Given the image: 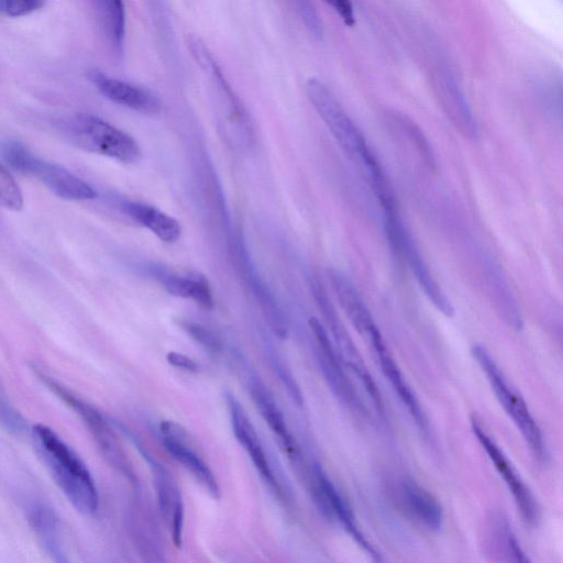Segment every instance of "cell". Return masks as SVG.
<instances>
[{
    "instance_id": "6da1fadb",
    "label": "cell",
    "mask_w": 563,
    "mask_h": 563,
    "mask_svg": "<svg viewBox=\"0 0 563 563\" xmlns=\"http://www.w3.org/2000/svg\"><path fill=\"white\" fill-rule=\"evenodd\" d=\"M306 93L339 146L362 172L378 201L391 198L394 191L379 161L331 90L321 80L309 78Z\"/></svg>"
},
{
    "instance_id": "7a4b0ae2",
    "label": "cell",
    "mask_w": 563,
    "mask_h": 563,
    "mask_svg": "<svg viewBox=\"0 0 563 563\" xmlns=\"http://www.w3.org/2000/svg\"><path fill=\"white\" fill-rule=\"evenodd\" d=\"M32 433L41 459L69 503L81 514H95L98 490L85 463L48 427L35 424Z\"/></svg>"
},
{
    "instance_id": "3957f363",
    "label": "cell",
    "mask_w": 563,
    "mask_h": 563,
    "mask_svg": "<svg viewBox=\"0 0 563 563\" xmlns=\"http://www.w3.org/2000/svg\"><path fill=\"white\" fill-rule=\"evenodd\" d=\"M65 131L77 146L124 164L140 161L142 151L136 140L103 119L79 113L66 123Z\"/></svg>"
},
{
    "instance_id": "277c9868",
    "label": "cell",
    "mask_w": 563,
    "mask_h": 563,
    "mask_svg": "<svg viewBox=\"0 0 563 563\" xmlns=\"http://www.w3.org/2000/svg\"><path fill=\"white\" fill-rule=\"evenodd\" d=\"M471 353L485 372L496 398L519 429L534 457L544 461L547 449L543 437L525 400L509 385L503 372L483 345H474Z\"/></svg>"
},
{
    "instance_id": "5b68a950",
    "label": "cell",
    "mask_w": 563,
    "mask_h": 563,
    "mask_svg": "<svg viewBox=\"0 0 563 563\" xmlns=\"http://www.w3.org/2000/svg\"><path fill=\"white\" fill-rule=\"evenodd\" d=\"M41 377L48 388L71 407L85 421L109 464L122 474L132 485L136 486L137 476L133 465L104 417L95 407L75 396L52 377H47L46 375H41Z\"/></svg>"
},
{
    "instance_id": "8992f818",
    "label": "cell",
    "mask_w": 563,
    "mask_h": 563,
    "mask_svg": "<svg viewBox=\"0 0 563 563\" xmlns=\"http://www.w3.org/2000/svg\"><path fill=\"white\" fill-rule=\"evenodd\" d=\"M397 213L384 214V225L389 244L406 258L416 280L432 305L444 316L453 317L454 308L451 301L432 276L415 241Z\"/></svg>"
},
{
    "instance_id": "52a82bcc",
    "label": "cell",
    "mask_w": 563,
    "mask_h": 563,
    "mask_svg": "<svg viewBox=\"0 0 563 563\" xmlns=\"http://www.w3.org/2000/svg\"><path fill=\"white\" fill-rule=\"evenodd\" d=\"M471 426L473 433L511 493L522 520L528 526L534 527L540 518V510L531 490L476 418L471 419Z\"/></svg>"
},
{
    "instance_id": "ba28073f",
    "label": "cell",
    "mask_w": 563,
    "mask_h": 563,
    "mask_svg": "<svg viewBox=\"0 0 563 563\" xmlns=\"http://www.w3.org/2000/svg\"><path fill=\"white\" fill-rule=\"evenodd\" d=\"M313 501L319 512L329 521L338 520L354 541L375 561H382L380 554L368 542L355 521L347 501L327 476L320 465L314 466Z\"/></svg>"
},
{
    "instance_id": "9c48e42d",
    "label": "cell",
    "mask_w": 563,
    "mask_h": 563,
    "mask_svg": "<svg viewBox=\"0 0 563 563\" xmlns=\"http://www.w3.org/2000/svg\"><path fill=\"white\" fill-rule=\"evenodd\" d=\"M309 327L318 345V362L328 385L346 407L366 416L367 410L346 377L339 354L335 352L323 324L317 318H310Z\"/></svg>"
},
{
    "instance_id": "30bf717a",
    "label": "cell",
    "mask_w": 563,
    "mask_h": 563,
    "mask_svg": "<svg viewBox=\"0 0 563 563\" xmlns=\"http://www.w3.org/2000/svg\"><path fill=\"white\" fill-rule=\"evenodd\" d=\"M87 76L103 97L117 104L150 115L162 110L161 99L146 88L113 78L98 69L89 70Z\"/></svg>"
},
{
    "instance_id": "8fae6325",
    "label": "cell",
    "mask_w": 563,
    "mask_h": 563,
    "mask_svg": "<svg viewBox=\"0 0 563 563\" xmlns=\"http://www.w3.org/2000/svg\"><path fill=\"white\" fill-rule=\"evenodd\" d=\"M225 400L229 409L232 430L238 442L247 452L263 481L271 487L272 490L275 492V494L282 497L283 493L279 483L275 477V474L261 444L260 438L243 407L232 394L228 393Z\"/></svg>"
},
{
    "instance_id": "7c38bea8",
    "label": "cell",
    "mask_w": 563,
    "mask_h": 563,
    "mask_svg": "<svg viewBox=\"0 0 563 563\" xmlns=\"http://www.w3.org/2000/svg\"><path fill=\"white\" fill-rule=\"evenodd\" d=\"M236 256L244 279L253 292L268 327L276 336L285 339L288 334V327L283 310L266 283L258 275L252 261H250L247 251L240 241L236 244Z\"/></svg>"
},
{
    "instance_id": "4fadbf2b",
    "label": "cell",
    "mask_w": 563,
    "mask_h": 563,
    "mask_svg": "<svg viewBox=\"0 0 563 563\" xmlns=\"http://www.w3.org/2000/svg\"><path fill=\"white\" fill-rule=\"evenodd\" d=\"M367 340L371 341L375 354L379 360L378 362L383 374L389 380L401 402L406 406L420 432H422L424 437H428L429 423L427 417L410 386L404 378L397 363L386 347L378 328L371 333Z\"/></svg>"
},
{
    "instance_id": "5bb4252c",
    "label": "cell",
    "mask_w": 563,
    "mask_h": 563,
    "mask_svg": "<svg viewBox=\"0 0 563 563\" xmlns=\"http://www.w3.org/2000/svg\"><path fill=\"white\" fill-rule=\"evenodd\" d=\"M30 176L38 178L52 192L66 200L81 201L97 197L95 189L65 167L35 158Z\"/></svg>"
},
{
    "instance_id": "9a60e30c",
    "label": "cell",
    "mask_w": 563,
    "mask_h": 563,
    "mask_svg": "<svg viewBox=\"0 0 563 563\" xmlns=\"http://www.w3.org/2000/svg\"><path fill=\"white\" fill-rule=\"evenodd\" d=\"M161 440L165 450L173 459L188 470L212 498H220V487L213 472L190 445H188V433L184 428L165 437L162 435Z\"/></svg>"
},
{
    "instance_id": "2e32d148",
    "label": "cell",
    "mask_w": 563,
    "mask_h": 563,
    "mask_svg": "<svg viewBox=\"0 0 563 563\" xmlns=\"http://www.w3.org/2000/svg\"><path fill=\"white\" fill-rule=\"evenodd\" d=\"M249 390L257 411L275 434L280 448L290 459H299L298 444L290 434L283 412L266 386L256 377H252L249 382Z\"/></svg>"
},
{
    "instance_id": "e0dca14e",
    "label": "cell",
    "mask_w": 563,
    "mask_h": 563,
    "mask_svg": "<svg viewBox=\"0 0 563 563\" xmlns=\"http://www.w3.org/2000/svg\"><path fill=\"white\" fill-rule=\"evenodd\" d=\"M120 429L130 439L142 455L143 460L147 463L152 474L158 507L162 515L168 522L175 507L183 504L180 490L173 477V474L162 462L153 456L146 448H144L142 442L131 430L124 426H120Z\"/></svg>"
},
{
    "instance_id": "ac0fdd59",
    "label": "cell",
    "mask_w": 563,
    "mask_h": 563,
    "mask_svg": "<svg viewBox=\"0 0 563 563\" xmlns=\"http://www.w3.org/2000/svg\"><path fill=\"white\" fill-rule=\"evenodd\" d=\"M329 279L344 313L355 330L367 339L377 327L362 296L352 282L341 272L331 269Z\"/></svg>"
},
{
    "instance_id": "d6986e66",
    "label": "cell",
    "mask_w": 563,
    "mask_h": 563,
    "mask_svg": "<svg viewBox=\"0 0 563 563\" xmlns=\"http://www.w3.org/2000/svg\"><path fill=\"white\" fill-rule=\"evenodd\" d=\"M152 276L157 279L167 292L173 296L190 299L206 310L214 307L212 291L202 276L179 275L162 266L150 267Z\"/></svg>"
},
{
    "instance_id": "ffe728a7",
    "label": "cell",
    "mask_w": 563,
    "mask_h": 563,
    "mask_svg": "<svg viewBox=\"0 0 563 563\" xmlns=\"http://www.w3.org/2000/svg\"><path fill=\"white\" fill-rule=\"evenodd\" d=\"M121 208L133 221L146 228L162 242L175 243L181 235L179 222L154 206L139 201H123Z\"/></svg>"
},
{
    "instance_id": "44dd1931",
    "label": "cell",
    "mask_w": 563,
    "mask_h": 563,
    "mask_svg": "<svg viewBox=\"0 0 563 563\" xmlns=\"http://www.w3.org/2000/svg\"><path fill=\"white\" fill-rule=\"evenodd\" d=\"M404 503L410 514L430 531H439L443 525V509L438 499L411 478L401 484Z\"/></svg>"
},
{
    "instance_id": "7402d4cb",
    "label": "cell",
    "mask_w": 563,
    "mask_h": 563,
    "mask_svg": "<svg viewBox=\"0 0 563 563\" xmlns=\"http://www.w3.org/2000/svg\"><path fill=\"white\" fill-rule=\"evenodd\" d=\"M111 51L120 58L124 51L125 9L122 0H92Z\"/></svg>"
},
{
    "instance_id": "603a6c76",
    "label": "cell",
    "mask_w": 563,
    "mask_h": 563,
    "mask_svg": "<svg viewBox=\"0 0 563 563\" xmlns=\"http://www.w3.org/2000/svg\"><path fill=\"white\" fill-rule=\"evenodd\" d=\"M492 528V537L496 541V547L499 548L505 553V555H508L510 561H529L520 548L506 518H504L501 515H497L493 520Z\"/></svg>"
},
{
    "instance_id": "cb8c5ba5",
    "label": "cell",
    "mask_w": 563,
    "mask_h": 563,
    "mask_svg": "<svg viewBox=\"0 0 563 563\" xmlns=\"http://www.w3.org/2000/svg\"><path fill=\"white\" fill-rule=\"evenodd\" d=\"M0 153L5 164L15 172L30 175L36 156L21 142L7 140L0 145Z\"/></svg>"
},
{
    "instance_id": "d4e9b609",
    "label": "cell",
    "mask_w": 563,
    "mask_h": 563,
    "mask_svg": "<svg viewBox=\"0 0 563 563\" xmlns=\"http://www.w3.org/2000/svg\"><path fill=\"white\" fill-rule=\"evenodd\" d=\"M178 325L209 353L216 354L222 350L221 339L209 328L185 319L178 320Z\"/></svg>"
},
{
    "instance_id": "484cf974",
    "label": "cell",
    "mask_w": 563,
    "mask_h": 563,
    "mask_svg": "<svg viewBox=\"0 0 563 563\" xmlns=\"http://www.w3.org/2000/svg\"><path fill=\"white\" fill-rule=\"evenodd\" d=\"M0 206L11 210L19 211L23 207V195L14 177L0 163Z\"/></svg>"
},
{
    "instance_id": "4316f807",
    "label": "cell",
    "mask_w": 563,
    "mask_h": 563,
    "mask_svg": "<svg viewBox=\"0 0 563 563\" xmlns=\"http://www.w3.org/2000/svg\"><path fill=\"white\" fill-rule=\"evenodd\" d=\"M45 4V0H1L0 10L11 18L29 15Z\"/></svg>"
},
{
    "instance_id": "83f0119b",
    "label": "cell",
    "mask_w": 563,
    "mask_h": 563,
    "mask_svg": "<svg viewBox=\"0 0 563 563\" xmlns=\"http://www.w3.org/2000/svg\"><path fill=\"white\" fill-rule=\"evenodd\" d=\"M347 26L354 25L355 15L351 0H323Z\"/></svg>"
},
{
    "instance_id": "f1b7e54d",
    "label": "cell",
    "mask_w": 563,
    "mask_h": 563,
    "mask_svg": "<svg viewBox=\"0 0 563 563\" xmlns=\"http://www.w3.org/2000/svg\"><path fill=\"white\" fill-rule=\"evenodd\" d=\"M166 361L172 366L187 372L198 371V364L192 358L175 351H170L166 354Z\"/></svg>"
}]
</instances>
